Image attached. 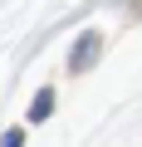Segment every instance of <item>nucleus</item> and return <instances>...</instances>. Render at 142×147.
Wrapping results in <instances>:
<instances>
[{
	"label": "nucleus",
	"instance_id": "1",
	"mask_svg": "<svg viewBox=\"0 0 142 147\" xmlns=\"http://www.w3.org/2000/svg\"><path fill=\"white\" fill-rule=\"evenodd\" d=\"M93 54H98V34L88 30V34H83V44L74 49V64H69V69H74V74H79V69H88V64H93Z\"/></svg>",
	"mask_w": 142,
	"mask_h": 147
},
{
	"label": "nucleus",
	"instance_id": "2",
	"mask_svg": "<svg viewBox=\"0 0 142 147\" xmlns=\"http://www.w3.org/2000/svg\"><path fill=\"white\" fill-rule=\"evenodd\" d=\"M49 113H54V93H49V88H39V98L30 103V118H34V123H44Z\"/></svg>",
	"mask_w": 142,
	"mask_h": 147
},
{
	"label": "nucleus",
	"instance_id": "3",
	"mask_svg": "<svg viewBox=\"0 0 142 147\" xmlns=\"http://www.w3.org/2000/svg\"><path fill=\"white\" fill-rule=\"evenodd\" d=\"M0 147H20V132H5V142H0Z\"/></svg>",
	"mask_w": 142,
	"mask_h": 147
}]
</instances>
